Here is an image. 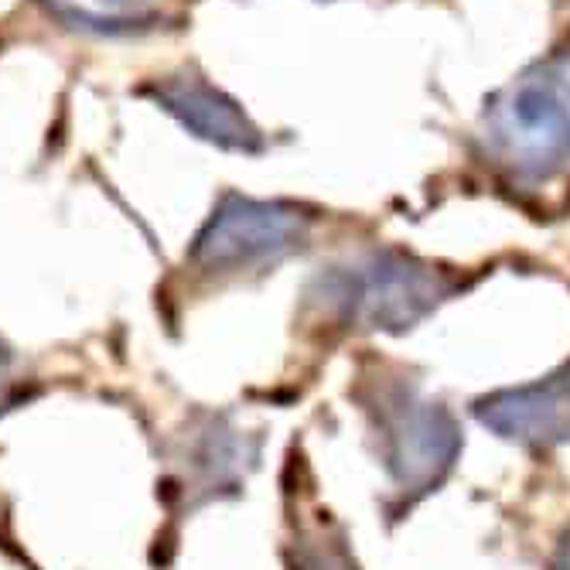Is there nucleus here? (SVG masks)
<instances>
[{"instance_id": "1", "label": "nucleus", "mask_w": 570, "mask_h": 570, "mask_svg": "<svg viewBox=\"0 0 570 570\" xmlns=\"http://www.w3.org/2000/svg\"><path fill=\"white\" fill-rule=\"evenodd\" d=\"M451 294V281L403 253H373L322 281V297L342 322L370 332H403Z\"/></svg>"}, {"instance_id": "3", "label": "nucleus", "mask_w": 570, "mask_h": 570, "mask_svg": "<svg viewBox=\"0 0 570 570\" xmlns=\"http://www.w3.org/2000/svg\"><path fill=\"white\" fill-rule=\"evenodd\" d=\"M489 147L515 178L547 181L570 165V124L547 69L515 82L489 114Z\"/></svg>"}, {"instance_id": "5", "label": "nucleus", "mask_w": 570, "mask_h": 570, "mask_svg": "<svg viewBox=\"0 0 570 570\" xmlns=\"http://www.w3.org/2000/svg\"><path fill=\"white\" fill-rule=\"evenodd\" d=\"M479 421L530 448L570 444V366L533 386L489 396L479 406Z\"/></svg>"}, {"instance_id": "2", "label": "nucleus", "mask_w": 570, "mask_h": 570, "mask_svg": "<svg viewBox=\"0 0 570 570\" xmlns=\"http://www.w3.org/2000/svg\"><path fill=\"white\" fill-rule=\"evenodd\" d=\"M311 216L281 202H253L229 195L195 239L191 264L202 274H243L274 267L304 246Z\"/></svg>"}, {"instance_id": "10", "label": "nucleus", "mask_w": 570, "mask_h": 570, "mask_svg": "<svg viewBox=\"0 0 570 570\" xmlns=\"http://www.w3.org/2000/svg\"><path fill=\"white\" fill-rule=\"evenodd\" d=\"M107 4H144V0H107Z\"/></svg>"}, {"instance_id": "9", "label": "nucleus", "mask_w": 570, "mask_h": 570, "mask_svg": "<svg viewBox=\"0 0 570 570\" xmlns=\"http://www.w3.org/2000/svg\"><path fill=\"white\" fill-rule=\"evenodd\" d=\"M8 383H11V376H8V358H4V355H0V396H4Z\"/></svg>"}, {"instance_id": "7", "label": "nucleus", "mask_w": 570, "mask_h": 570, "mask_svg": "<svg viewBox=\"0 0 570 570\" xmlns=\"http://www.w3.org/2000/svg\"><path fill=\"white\" fill-rule=\"evenodd\" d=\"M547 69V76H550V86H553V92H557V99H560V107H563V114H567V124H570V56H563V59H557V62H550V66H543Z\"/></svg>"}, {"instance_id": "8", "label": "nucleus", "mask_w": 570, "mask_h": 570, "mask_svg": "<svg viewBox=\"0 0 570 570\" xmlns=\"http://www.w3.org/2000/svg\"><path fill=\"white\" fill-rule=\"evenodd\" d=\"M553 570H570V537H567V543L560 547V557H557V567Z\"/></svg>"}, {"instance_id": "4", "label": "nucleus", "mask_w": 570, "mask_h": 570, "mask_svg": "<svg viewBox=\"0 0 570 570\" xmlns=\"http://www.w3.org/2000/svg\"><path fill=\"white\" fill-rule=\"evenodd\" d=\"M380 441L386 469L403 492L434 489L461 448L458 428L448 413L403 386L380 400Z\"/></svg>"}, {"instance_id": "6", "label": "nucleus", "mask_w": 570, "mask_h": 570, "mask_svg": "<svg viewBox=\"0 0 570 570\" xmlns=\"http://www.w3.org/2000/svg\"><path fill=\"white\" fill-rule=\"evenodd\" d=\"M158 99L165 102V110H171L188 130H195L198 137L213 140L219 147L229 150H256L261 140V130H256L243 110L233 99H226L219 89H213L202 79H171L158 89Z\"/></svg>"}]
</instances>
